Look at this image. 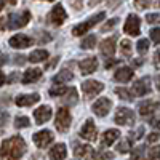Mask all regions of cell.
I'll return each mask as SVG.
<instances>
[{"mask_svg": "<svg viewBox=\"0 0 160 160\" xmlns=\"http://www.w3.org/2000/svg\"><path fill=\"white\" fill-rule=\"evenodd\" d=\"M26 152V142L21 136H11L2 142L0 160H19Z\"/></svg>", "mask_w": 160, "mask_h": 160, "instance_id": "1", "label": "cell"}, {"mask_svg": "<svg viewBox=\"0 0 160 160\" xmlns=\"http://www.w3.org/2000/svg\"><path fill=\"white\" fill-rule=\"evenodd\" d=\"M106 18V13L104 11H99V13H96V15H93L91 18H88L85 22H82V24H78V26H75V28L72 29V35H75V37H78V35H83V34H87L93 26H96L99 21H102Z\"/></svg>", "mask_w": 160, "mask_h": 160, "instance_id": "2", "label": "cell"}, {"mask_svg": "<svg viewBox=\"0 0 160 160\" xmlns=\"http://www.w3.org/2000/svg\"><path fill=\"white\" fill-rule=\"evenodd\" d=\"M29 21H31V11H28V10H24L21 15L11 13L8 16V28L10 29H21L24 26H28Z\"/></svg>", "mask_w": 160, "mask_h": 160, "instance_id": "3", "label": "cell"}, {"mask_svg": "<svg viewBox=\"0 0 160 160\" xmlns=\"http://www.w3.org/2000/svg\"><path fill=\"white\" fill-rule=\"evenodd\" d=\"M71 127V112L66 109V108H59L56 112V128L58 131L64 133L68 131Z\"/></svg>", "mask_w": 160, "mask_h": 160, "instance_id": "4", "label": "cell"}, {"mask_svg": "<svg viewBox=\"0 0 160 160\" xmlns=\"http://www.w3.org/2000/svg\"><path fill=\"white\" fill-rule=\"evenodd\" d=\"M148 93H151V78L149 77H142L133 83V88H131L133 96H146Z\"/></svg>", "mask_w": 160, "mask_h": 160, "instance_id": "5", "label": "cell"}, {"mask_svg": "<svg viewBox=\"0 0 160 160\" xmlns=\"http://www.w3.org/2000/svg\"><path fill=\"white\" fill-rule=\"evenodd\" d=\"M115 123L118 125H133L135 123V112L128 108H118L115 112Z\"/></svg>", "mask_w": 160, "mask_h": 160, "instance_id": "6", "label": "cell"}, {"mask_svg": "<svg viewBox=\"0 0 160 160\" xmlns=\"http://www.w3.org/2000/svg\"><path fill=\"white\" fill-rule=\"evenodd\" d=\"M102 90H104V85L101 82H96V80H87V82L82 83V91L87 98H93L99 95Z\"/></svg>", "mask_w": 160, "mask_h": 160, "instance_id": "7", "label": "cell"}, {"mask_svg": "<svg viewBox=\"0 0 160 160\" xmlns=\"http://www.w3.org/2000/svg\"><path fill=\"white\" fill-rule=\"evenodd\" d=\"M111 108H112V101L109 98H99V99H96V102H93V106H91L93 112H95L98 117L108 115Z\"/></svg>", "mask_w": 160, "mask_h": 160, "instance_id": "8", "label": "cell"}, {"mask_svg": "<svg viewBox=\"0 0 160 160\" xmlns=\"http://www.w3.org/2000/svg\"><path fill=\"white\" fill-rule=\"evenodd\" d=\"M66 18H68V15H66V10H64V7H62L61 3H58V5L53 7L50 16H48L50 22L55 24V26H61V24L66 21Z\"/></svg>", "mask_w": 160, "mask_h": 160, "instance_id": "9", "label": "cell"}, {"mask_svg": "<svg viewBox=\"0 0 160 160\" xmlns=\"http://www.w3.org/2000/svg\"><path fill=\"white\" fill-rule=\"evenodd\" d=\"M32 139H34L37 148L43 149V148H47L50 142H53V133L50 130H42V131L35 133V135L32 136Z\"/></svg>", "mask_w": 160, "mask_h": 160, "instance_id": "10", "label": "cell"}, {"mask_svg": "<svg viewBox=\"0 0 160 160\" xmlns=\"http://www.w3.org/2000/svg\"><path fill=\"white\" fill-rule=\"evenodd\" d=\"M80 136H82L83 139H87V141H96L98 130H96V127H95V123H93L91 118H88L85 122V125L82 127V130H80Z\"/></svg>", "mask_w": 160, "mask_h": 160, "instance_id": "11", "label": "cell"}, {"mask_svg": "<svg viewBox=\"0 0 160 160\" xmlns=\"http://www.w3.org/2000/svg\"><path fill=\"white\" fill-rule=\"evenodd\" d=\"M141 22H139V18L136 15H128L127 18V22L123 26V31L130 35H139V31H141Z\"/></svg>", "mask_w": 160, "mask_h": 160, "instance_id": "12", "label": "cell"}, {"mask_svg": "<svg viewBox=\"0 0 160 160\" xmlns=\"http://www.w3.org/2000/svg\"><path fill=\"white\" fill-rule=\"evenodd\" d=\"M8 43L13 48H28V47H31L34 43V40L29 35H26V34H18V35H13Z\"/></svg>", "mask_w": 160, "mask_h": 160, "instance_id": "13", "label": "cell"}, {"mask_svg": "<svg viewBox=\"0 0 160 160\" xmlns=\"http://www.w3.org/2000/svg\"><path fill=\"white\" fill-rule=\"evenodd\" d=\"M74 155H75L77 160H93V157H95V151H93L91 146L82 144V146H77L75 148Z\"/></svg>", "mask_w": 160, "mask_h": 160, "instance_id": "14", "label": "cell"}, {"mask_svg": "<svg viewBox=\"0 0 160 160\" xmlns=\"http://www.w3.org/2000/svg\"><path fill=\"white\" fill-rule=\"evenodd\" d=\"M78 68L83 75H90L98 69V59L96 58H87V59L78 62Z\"/></svg>", "mask_w": 160, "mask_h": 160, "instance_id": "15", "label": "cell"}, {"mask_svg": "<svg viewBox=\"0 0 160 160\" xmlns=\"http://www.w3.org/2000/svg\"><path fill=\"white\" fill-rule=\"evenodd\" d=\"M34 117H35V122L38 125L48 122V120L51 118V108L50 106H40L38 109L34 111Z\"/></svg>", "mask_w": 160, "mask_h": 160, "instance_id": "16", "label": "cell"}, {"mask_svg": "<svg viewBox=\"0 0 160 160\" xmlns=\"http://www.w3.org/2000/svg\"><path fill=\"white\" fill-rule=\"evenodd\" d=\"M38 101H40V96L37 95V93H32V95H19V96L15 99L16 106H19V108L32 106V104H35V102H38Z\"/></svg>", "mask_w": 160, "mask_h": 160, "instance_id": "17", "label": "cell"}, {"mask_svg": "<svg viewBox=\"0 0 160 160\" xmlns=\"http://www.w3.org/2000/svg\"><path fill=\"white\" fill-rule=\"evenodd\" d=\"M115 40H117V37L112 35V37H109V38H106V40L101 42V53L104 56L109 58L115 53Z\"/></svg>", "mask_w": 160, "mask_h": 160, "instance_id": "18", "label": "cell"}, {"mask_svg": "<svg viewBox=\"0 0 160 160\" xmlns=\"http://www.w3.org/2000/svg\"><path fill=\"white\" fill-rule=\"evenodd\" d=\"M66 155H68V151H66V146L62 142L55 144L50 151V158L51 160H64Z\"/></svg>", "mask_w": 160, "mask_h": 160, "instance_id": "19", "label": "cell"}, {"mask_svg": "<svg viewBox=\"0 0 160 160\" xmlns=\"http://www.w3.org/2000/svg\"><path fill=\"white\" fill-rule=\"evenodd\" d=\"M133 74L135 72H133L131 68H120V69H117L114 78L117 80V82H120V83H127V82H130V80L133 78Z\"/></svg>", "mask_w": 160, "mask_h": 160, "instance_id": "20", "label": "cell"}, {"mask_svg": "<svg viewBox=\"0 0 160 160\" xmlns=\"http://www.w3.org/2000/svg\"><path fill=\"white\" fill-rule=\"evenodd\" d=\"M42 77V69H28L22 75V83H32L37 82V80Z\"/></svg>", "mask_w": 160, "mask_h": 160, "instance_id": "21", "label": "cell"}, {"mask_svg": "<svg viewBox=\"0 0 160 160\" xmlns=\"http://www.w3.org/2000/svg\"><path fill=\"white\" fill-rule=\"evenodd\" d=\"M158 109V102H152V101H148V102H142L139 106V114L142 117H149L152 115L154 112H157Z\"/></svg>", "mask_w": 160, "mask_h": 160, "instance_id": "22", "label": "cell"}, {"mask_svg": "<svg viewBox=\"0 0 160 160\" xmlns=\"http://www.w3.org/2000/svg\"><path fill=\"white\" fill-rule=\"evenodd\" d=\"M118 138H120V131L115 130V128H111V130H108V131H104V135H102V144H104V146H111V144H114Z\"/></svg>", "mask_w": 160, "mask_h": 160, "instance_id": "23", "label": "cell"}, {"mask_svg": "<svg viewBox=\"0 0 160 160\" xmlns=\"http://www.w3.org/2000/svg\"><path fill=\"white\" fill-rule=\"evenodd\" d=\"M72 78H74V75H72L71 71L62 69L59 74H56L55 77H53V82H55V83H64V82H71Z\"/></svg>", "mask_w": 160, "mask_h": 160, "instance_id": "24", "label": "cell"}, {"mask_svg": "<svg viewBox=\"0 0 160 160\" xmlns=\"http://www.w3.org/2000/svg\"><path fill=\"white\" fill-rule=\"evenodd\" d=\"M48 58V51L47 50H35L29 55V61L31 62H42V61H47Z\"/></svg>", "mask_w": 160, "mask_h": 160, "instance_id": "25", "label": "cell"}, {"mask_svg": "<svg viewBox=\"0 0 160 160\" xmlns=\"http://www.w3.org/2000/svg\"><path fill=\"white\" fill-rule=\"evenodd\" d=\"M95 45H96V35H87L82 40V43H80V47L83 50H91V48H95Z\"/></svg>", "mask_w": 160, "mask_h": 160, "instance_id": "26", "label": "cell"}, {"mask_svg": "<svg viewBox=\"0 0 160 160\" xmlns=\"http://www.w3.org/2000/svg\"><path fill=\"white\" fill-rule=\"evenodd\" d=\"M120 51H122V55L127 56V58L131 56L133 48H131V42H130V40H122V42H120Z\"/></svg>", "mask_w": 160, "mask_h": 160, "instance_id": "27", "label": "cell"}, {"mask_svg": "<svg viewBox=\"0 0 160 160\" xmlns=\"http://www.w3.org/2000/svg\"><path fill=\"white\" fill-rule=\"evenodd\" d=\"M117 151L120 154H127L131 151V141L130 139H122L118 144H117Z\"/></svg>", "mask_w": 160, "mask_h": 160, "instance_id": "28", "label": "cell"}, {"mask_svg": "<svg viewBox=\"0 0 160 160\" xmlns=\"http://www.w3.org/2000/svg\"><path fill=\"white\" fill-rule=\"evenodd\" d=\"M136 50H138L139 55H146V53H148V50H149V40H148V38H141V40H138Z\"/></svg>", "mask_w": 160, "mask_h": 160, "instance_id": "29", "label": "cell"}, {"mask_svg": "<svg viewBox=\"0 0 160 160\" xmlns=\"http://www.w3.org/2000/svg\"><path fill=\"white\" fill-rule=\"evenodd\" d=\"M115 93L125 101H133V95H131V91H128L127 88H115Z\"/></svg>", "mask_w": 160, "mask_h": 160, "instance_id": "30", "label": "cell"}, {"mask_svg": "<svg viewBox=\"0 0 160 160\" xmlns=\"http://www.w3.org/2000/svg\"><path fill=\"white\" fill-rule=\"evenodd\" d=\"M29 125H31V122H29L28 117L21 115V117H16L15 118V127L16 128H26V127H29Z\"/></svg>", "mask_w": 160, "mask_h": 160, "instance_id": "31", "label": "cell"}, {"mask_svg": "<svg viewBox=\"0 0 160 160\" xmlns=\"http://www.w3.org/2000/svg\"><path fill=\"white\" fill-rule=\"evenodd\" d=\"M93 158H96V160H114V154L109 152V151H99L98 154H95Z\"/></svg>", "mask_w": 160, "mask_h": 160, "instance_id": "32", "label": "cell"}, {"mask_svg": "<svg viewBox=\"0 0 160 160\" xmlns=\"http://www.w3.org/2000/svg\"><path fill=\"white\" fill-rule=\"evenodd\" d=\"M144 152H146V146H139V148H136L135 151L131 152V158L133 160H142Z\"/></svg>", "mask_w": 160, "mask_h": 160, "instance_id": "33", "label": "cell"}, {"mask_svg": "<svg viewBox=\"0 0 160 160\" xmlns=\"http://www.w3.org/2000/svg\"><path fill=\"white\" fill-rule=\"evenodd\" d=\"M66 93H68V88L66 87H53L50 90L51 96H62V95H66Z\"/></svg>", "mask_w": 160, "mask_h": 160, "instance_id": "34", "label": "cell"}, {"mask_svg": "<svg viewBox=\"0 0 160 160\" xmlns=\"http://www.w3.org/2000/svg\"><path fill=\"white\" fill-rule=\"evenodd\" d=\"M68 104H75L77 102V90L75 88H71V91L68 93V96H66V99H64Z\"/></svg>", "mask_w": 160, "mask_h": 160, "instance_id": "35", "label": "cell"}, {"mask_svg": "<svg viewBox=\"0 0 160 160\" xmlns=\"http://www.w3.org/2000/svg\"><path fill=\"white\" fill-rule=\"evenodd\" d=\"M151 2H152V0H135V7L138 10H146L151 5Z\"/></svg>", "mask_w": 160, "mask_h": 160, "instance_id": "36", "label": "cell"}, {"mask_svg": "<svg viewBox=\"0 0 160 160\" xmlns=\"http://www.w3.org/2000/svg\"><path fill=\"white\" fill-rule=\"evenodd\" d=\"M117 22H118V19H117V18H114V19H109V21H108V24H104L102 28H101V31H102V32H106V31H109V29L115 28V26H117Z\"/></svg>", "mask_w": 160, "mask_h": 160, "instance_id": "37", "label": "cell"}, {"mask_svg": "<svg viewBox=\"0 0 160 160\" xmlns=\"http://www.w3.org/2000/svg\"><path fill=\"white\" fill-rule=\"evenodd\" d=\"M151 38H152V42H154L155 45L160 42V29H158V28H154V29L151 31Z\"/></svg>", "mask_w": 160, "mask_h": 160, "instance_id": "38", "label": "cell"}, {"mask_svg": "<svg viewBox=\"0 0 160 160\" xmlns=\"http://www.w3.org/2000/svg\"><path fill=\"white\" fill-rule=\"evenodd\" d=\"M160 19V15L158 13H152V15H148L146 16V21H148L149 24H154V22H157Z\"/></svg>", "mask_w": 160, "mask_h": 160, "instance_id": "39", "label": "cell"}, {"mask_svg": "<svg viewBox=\"0 0 160 160\" xmlns=\"http://www.w3.org/2000/svg\"><path fill=\"white\" fill-rule=\"evenodd\" d=\"M69 3H71L72 8L80 10V8H82V5H83V0H69Z\"/></svg>", "mask_w": 160, "mask_h": 160, "instance_id": "40", "label": "cell"}, {"mask_svg": "<svg viewBox=\"0 0 160 160\" xmlns=\"http://www.w3.org/2000/svg\"><path fill=\"white\" fill-rule=\"evenodd\" d=\"M142 133H144V127H139V128L136 130V133H133V135H131V138H133V139H141Z\"/></svg>", "mask_w": 160, "mask_h": 160, "instance_id": "41", "label": "cell"}, {"mask_svg": "<svg viewBox=\"0 0 160 160\" xmlns=\"http://www.w3.org/2000/svg\"><path fill=\"white\" fill-rule=\"evenodd\" d=\"M115 64H118L117 59H109V58H108V61L104 62V68H106V69H111V68H114Z\"/></svg>", "mask_w": 160, "mask_h": 160, "instance_id": "42", "label": "cell"}, {"mask_svg": "<svg viewBox=\"0 0 160 160\" xmlns=\"http://www.w3.org/2000/svg\"><path fill=\"white\" fill-rule=\"evenodd\" d=\"M158 139H160L158 133H151V135L148 136V142H157Z\"/></svg>", "mask_w": 160, "mask_h": 160, "instance_id": "43", "label": "cell"}, {"mask_svg": "<svg viewBox=\"0 0 160 160\" xmlns=\"http://www.w3.org/2000/svg\"><path fill=\"white\" fill-rule=\"evenodd\" d=\"M26 62V58L22 56V55H19V56H15V64H18V66H22Z\"/></svg>", "mask_w": 160, "mask_h": 160, "instance_id": "44", "label": "cell"}, {"mask_svg": "<svg viewBox=\"0 0 160 160\" xmlns=\"http://www.w3.org/2000/svg\"><path fill=\"white\" fill-rule=\"evenodd\" d=\"M7 120H8V114L2 112V115H0V125H2V123H5Z\"/></svg>", "mask_w": 160, "mask_h": 160, "instance_id": "45", "label": "cell"}, {"mask_svg": "<svg viewBox=\"0 0 160 160\" xmlns=\"http://www.w3.org/2000/svg\"><path fill=\"white\" fill-rule=\"evenodd\" d=\"M7 61H8V58H7L5 55L0 56V68H2V66H5V64H7Z\"/></svg>", "mask_w": 160, "mask_h": 160, "instance_id": "46", "label": "cell"}, {"mask_svg": "<svg viewBox=\"0 0 160 160\" xmlns=\"http://www.w3.org/2000/svg\"><path fill=\"white\" fill-rule=\"evenodd\" d=\"M118 2H122V0H108V5L109 7H115Z\"/></svg>", "mask_w": 160, "mask_h": 160, "instance_id": "47", "label": "cell"}, {"mask_svg": "<svg viewBox=\"0 0 160 160\" xmlns=\"http://www.w3.org/2000/svg\"><path fill=\"white\" fill-rule=\"evenodd\" d=\"M5 80H7V77H5V74H3V72H0V87H2V85L5 83Z\"/></svg>", "mask_w": 160, "mask_h": 160, "instance_id": "48", "label": "cell"}, {"mask_svg": "<svg viewBox=\"0 0 160 160\" xmlns=\"http://www.w3.org/2000/svg\"><path fill=\"white\" fill-rule=\"evenodd\" d=\"M58 61H59V58H55V59H53V61H51V62H50V64L47 66V69H50V68H53V66H55V64H56Z\"/></svg>", "mask_w": 160, "mask_h": 160, "instance_id": "49", "label": "cell"}, {"mask_svg": "<svg viewBox=\"0 0 160 160\" xmlns=\"http://www.w3.org/2000/svg\"><path fill=\"white\" fill-rule=\"evenodd\" d=\"M16 78H18V75H16V72H13V74H11V77L8 78V82H15V80H16Z\"/></svg>", "mask_w": 160, "mask_h": 160, "instance_id": "50", "label": "cell"}, {"mask_svg": "<svg viewBox=\"0 0 160 160\" xmlns=\"http://www.w3.org/2000/svg\"><path fill=\"white\" fill-rule=\"evenodd\" d=\"M141 64H142V59H135V61H133V66H136V68L141 66Z\"/></svg>", "mask_w": 160, "mask_h": 160, "instance_id": "51", "label": "cell"}, {"mask_svg": "<svg viewBox=\"0 0 160 160\" xmlns=\"http://www.w3.org/2000/svg\"><path fill=\"white\" fill-rule=\"evenodd\" d=\"M5 3H7V0H0V10H3Z\"/></svg>", "mask_w": 160, "mask_h": 160, "instance_id": "52", "label": "cell"}, {"mask_svg": "<svg viewBox=\"0 0 160 160\" xmlns=\"http://www.w3.org/2000/svg\"><path fill=\"white\" fill-rule=\"evenodd\" d=\"M95 3H99V0H91L90 2V5H95Z\"/></svg>", "mask_w": 160, "mask_h": 160, "instance_id": "53", "label": "cell"}, {"mask_svg": "<svg viewBox=\"0 0 160 160\" xmlns=\"http://www.w3.org/2000/svg\"><path fill=\"white\" fill-rule=\"evenodd\" d=\"M8 2H10L11 5H16V2H18V0H8Z\"/></svg>", "mask_w": 160, "mask_h": 160, "instance_id": "54", "label": "cell"}, {"mask_svg": "<svg viewBox=\"0 0 160 160\" xmlns=\"http://www.w3.org/2000/svg\"><path fill=\"white\" fill-rule=\"evenodd\" d=\"M144 160H154V158H149V157H148V158H144Z\"/></svg>", "mask_w": 160, "mask_h": 160, "instance_id": "55", "label": "cell"}, {"mask_svg": "<svg viewBox=\"0 0 160 160\" xmlns=\"http://www.w3.org/2000/svg\"><path fill=\"white\" fill-rule=\"evenodd\" d=\"M50 2H53V0H50Z\"/></svg>", "mask_w": 160, "mask_h": 160, "instance_id": "56", "label": "cell"}]
</instances>
